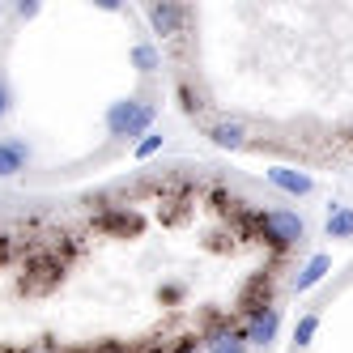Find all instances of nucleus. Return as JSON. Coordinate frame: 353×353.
Returning a JSON list of instances; mask_svg holds the SVG:
<instances>
[{"mask_svg":"<svg viewBox=\"0 0 353 353\" xmlns=\"http://www.w3.org/2000/svg\"><path fill=\"white\" fill-rule=\"evenodd\" d=\"M154 119H158L154 98H119V103L107 107V132L115 141H137L154 128Z\"/></svg>","mask_w":353,"mask_h":353,"instance_id":"f257e3e1","label":"nucleus"},{"mask_svg":"<svg viewBox=\"0 0 353 353\" xmlns=\"http://www.w3.org/2000/svg\"><path fill=\"white\" fill-rule=\"evenodd\" d=\"M256 230L272 247H298L307 239V221L290 209H264V213H256Z\"/></svg>","mask_w":353,"mask_h":353,"instance_id":"f03ea898","label":"nucleus"},{"mask_svg":"<svg viewBox=\"0 0 353 353\" xmlns=\"http://www.w3.org/2000/svg\"><path fill=\"white\" fill-rule=\"evenodd\" d=\"M243 332V341L247 345H256V349H268L272 341H276V332H281V307H251V315H247V323L239 327Z\"/></svg>","mask_w":353,"mask_h":353,"instance_id":"7ed1b4c3","label":"nucleus"},{"mask_svg":"<svg viewBox=\"0 0 353 353\" xmlns=\"http://www.w3.org/2000/svg\"><path fill=\"white\" fill-rule=\"evenodd\" d=\"M145 17H149V26H154V34H162V39H179V34H183V21H188V9L162 0V5H149Z\"/></svg>","mask_w":353,"mask_h":353,"instance_id":"20e7f679","label":"nucleus"},{"mask_svg":"<svg viewBox=\"0 0 353 353\" xmlns=\"http://www.w3.org/2000/svg\"><path fill=\"white\" fill-rule=\"evenodd\" d=\"M30 166V145L26 137H0V179H13Z\"/></svg>","mask_w":353,"mask_h":353,"instance_id":"39448f33","label":"nucleus"},{"mask_svg":"<svg viewBox=\"0 0 353 353\" xmlns=\"http://www.w3.org/2000/svg\"><path fill=\"white\" fill-rule=\"evenodd\" d=\"M268 183L285 196H311L315 192V179L307 170H294V166H268Z\"/></svg>","mask_w":353,"mask_h":353,"instance_id":"423d86ee","label":"nucleus"},{"mask_svg":"<svg viewBox=\"0 0 353 353\" xmlns=\"http://www.w3.org/2000/svg\"><path fill=\"white\" fill-rule=\"evenodd\" d=\"M327 268H332V256L327 251H315V256L307 260V268H302L298 276H294V294H307V290H315L323 276H327Z\"/></svg>","mask_w":353,"mask_h":353,"instance_id":"0eeeda50","label":"nucleus"},{"mask_svg":"<svg viewBox=\"0 0 353 353\" xmlns=\"http://www.w3.org/2000/svg\"><path fill=\"white\" fill-rule=\"evenodd\" d=\"M209 141L217 149H243L247 145V128L239 119H217V123H209Z\"/></svg>","mask_w":353,"mask_h":353,"instance_id":"6e6552de","label":"nucleus"},{"mask_svg":"<svg viewBox=\"0 0 353 353\" xmlns=\"http://www.w3.org/2000/svg\"><path fill=\"white\" fill-rule=\"evenodd\" d=\"M205 345H209L205 353H247V341L239 327H217V332H209Z\"/></svg>","mask_w":353,"mask_h":353,"instance_id":"1a4fd4ad","label":"nucleus"},{"mask_svg":"<svg viewBox=\"0 0 353 353\" xmlns=\"http://www.w3.org/2000/svg\"><path fill=\"white\" fill-rule=\"evenodd\" d=\"M323 234L327 239H353V209L349 205H332V209H327Z\"/></svg>","mask_w":353,"mask_h":353,"instance_id":"9d476101","label":"nucleus"},{"mask_svg":"<svg viewBox=\"0 0 353 353\" xmlns=\"http://www.w3.org/2000/svg\"><path fill=\"white\" fill-rule=\"evenodd\" d=\"M132 64H137V72H154V68H162L158 47H154V43H137V47H132Z\"/></svg>","mask_w":353,"mask_h":353,"instance_id":"9b49d317","label":"nucleus"},{"mask_svg":"<svg viewBox=\"0 0 353 353\" xmlns=\"http://www.w3.org/2000/svg\"><path fill=\"white\" fill-rule=\"evenodd\" d=\"M315 332H319V315L311 311V315H302V319H298V327H294V345H298V349H307V345L315 341Z\"/></svg>","mask_w":353,"mask_h":353,"instance_id":"f8f14e48","label":"nucleus"},{"mask_svg":"<svg viewBox=\"0 0 353 353\" xmlns=\"http://www.w3.org/2000/svg\"><path fill=\"white\" fill-rule=\"evenodd\" d=\"M158 149H162V132H145V137L137 141V158L145 162V158H154Z\"/></svg>","mask_w":353,"mask_h":353,"instance_id":"ddd939ff","label":"nucleus"},{"mask_svg":"<svg viewBox=\"0 0 353 353\" xmlns=\"http://www.w3.org/2000/svg\"><path fill=\"white\" fill-rule=\"evenodd\" d=\"M9 107H13V90H9V81L0 77V119L9 115Z\"/></svg>","mask_w":353,"mask_h":353,"instance_id":"4468645a","label":"nucleus"},{"mask_svg":"<svg viewBox=\"0 0 353 353\" xmlns=\"http://www.w3.org/2000/svg\"><path fill=\"white\" fill-rule=\"evenodd\" d=\"M17 17H21V21L39 17V5H34V0H21V5H17Z\"/></svg>","mask_w":353,"mask_h":353,"instance_id":"2eb2a0df","label":"nucleus"},{"mask_svg":"<svg viewBox=\"0 0 353 353\" xmlns=\"http://www.w3.org/2000/svg\"><path fill=\"white\" fill-rule=\"evenodd\" d=\"M5 260H9V239L0 234V264H5Z\"/></svg>","mask_w":353,"mask_h":353,"instance_id":"dca6fc26","label":"nucleus"}]
</instances>
